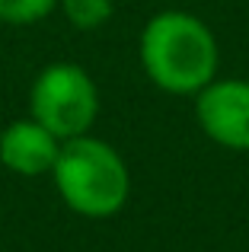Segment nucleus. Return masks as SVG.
I'll return each instance as SVG.
<instances>
[{"instance_id":"obj_3","label":"nucleus","mask_w":249,"mask_h":252,"mask_svg":"<svg viewBox=\"0 0 249 252\" xmlns=\"http://www.w3.org/2000/svg\"><path fill=\"white\" fill-rule=\"evenodd\" d=\"M29 109L32 118L45 125L58 141L83 137L99 118V90L80 64L58 61L42 67L32 80Z\"/></svg>"},{"instance_id":"obj_6","label":"nucleus","mask_w":249,"mask_h":252,"mask_svg":"<svg viewBox=\"0 0 249 252\" xmlns=\"http://www.w3.org/2000/svg\"><path fill=\"white\" fill-rule=\"evenodd\" d=\"M58 10L64 13L74 29L80 32H96L112 19L115 3L112 0H58Z\"/></svg>"},{"instance_id":"obj_4","label":"nucleus","mask_w":249,"mask_h":252,"mask_svg":"<svg viewBox=\"0 0 249 252\" xmlns=\"http://www.w3.org/2000/svg\"><path fill=\"white\" fill-rule=\"evenodd\" d=\"M198 128L227 150H249V80L214 77L195 96Z\"/></svg>"},{"instance_id":"obj_5","label":"nucleus","mask_w":249,"mask_h":252,"mask_svg":"<svg viewBox=\"0 0 249 252\" xmlns=\"http://www.w3.org/2000/svg\"><path fill=\"white\" fill-rule=\"evenodd\" d=\"M61 144L45 125H38L35 118H16L0 131V163L10 172L26 179L45 176L55 169Z\"/></svg>"},{"instance_id":"obj_2","label":"nucleus","mask_w":249,"mask_h":252,"mask_svg":"<svg viewBox=\"0 0 249 252\" xmlns=\"http://www.w3.org/2000/svg\"><path fill=\"white\" fill-rule=\"evenodd\" d=\"M51 179L61 201L74 214L93 220L119 214L131 195V172L124 157L93 134L70 137L61 144Z\"/></svg>"},{"instance_id":"obj_7","label":"nucleus","mask_w":249,"mask_h":252,"mask_svg":"<svg viewBox=\"0 0 249 252\" xmlns=\"http://www.w3.org/2000/svg\"><path fill=\"white\" fill-rule=\"evenodd\" d=\"M58 10V0H0V23L32 26Z\"/></svg>"},{"instance_id":"obj_1","label":"nucleus","mask_w":249,"mask_h":252,"mask_svg":"<svg viewBox=\"0 0 249 252\" xmlns=\"http://www.w3.org/2000/svg\"><path fill=\"white\" fill-rule=\"evenodd\" d=\"M137 58L147 80L173 96H198L218 77V38L205 19L186 10L150 16L137 38Z\"/></svg>"}]
</instances>
